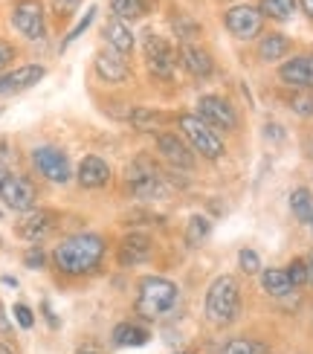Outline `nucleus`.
<instances>
[{"label": "nucleus", "mask_w": 313, "mask_h": 354, "mask_svg": "<svg viewBox=\"0 0 313 354\" xmlns=\"http://www.w3.org/2000/svg\"><path fill=\"white\" fill-rule=\"evenodd\" d=\"M104 256V239L99 232H79L70 235L55 247L53 261L55 268L67 276H87L99 268V261Z\"/></svg>", "instance_id": "obj_1"}, {"label": "nucleus", "mask_w": 313, "mask_h": 354, "mask_svg": "<svg viewBox=\"0 0 313 354\" xmlns=\"http://www.w3.org/2000/svg\"><path fill=\"white\" fill-rule=\"evenodd\" d=\"M177 297H180V293H177V285L171 279L145 276L140 282L133 311H137V317H142V319H160L177 305Z\"/></svg>", "instance_id": "obj_2"}, {"label": "nucleus", "mask_w": 313, "mask_h": 354, "mask_svg": "<svg viewBox=\"0 0 313 354\" xmlns=\"http://www.w3.org/2000/svg\"><path fill=\"white\" fill-rule=\"evenodd\" d=\"M125 189H128L131 198H140V201H154V198H166V195H169L166 174H162V171L157 169L154 160L145 157V154H140V157L128 166Z\"/></svg>", "instance_id": "obj_3"}, {"label": "nucleus", "mask_w": 313, "mask_h": 354, "mask_svg": "<svg viewBox=\"0 0 313 354\" xmlns=\"http://www.w3.org/2000/svg\"><path fill=\"white\" fill-rule=\"evenodd\" d=\"M241 311V288L235 276H218L206 290V319L215 326H229Z\"/></svg>", "instance_id": "obj_4"}, {"label": "nucleus", "mask_w": 313, "mask_h": 354, "mask_svg": "<svg viewBox=\"0 0 313 354\" xmlns=\"http://www.w3.org/2000/svg\"><path fill=\"white\" fill-rule=\"evenodd\" d=\"M180 131L186 134L189 145L195 149L198 154H203L206 160H218L223 157V142L220 137L212 131V125H206L200 116H191V113H183L180 116Z\"/></svg>", "instance_id": "obj_5"}, {"label": "nucleus", "mask_w": 313, "mask_h": 354, "mask_svg": "<svg viewBox=\"0 0 313 354\" xmlns=\"http://www.w3.org/2000/svg\"><path fill=\"white\" fill-rule=\"evenodd\" d=\"M32 166L41 177H47L50 183H67L70 180V160L61 149L55 145H38L32 151Z\"/></svg>", "instance_id": "obj_6"}, {"label": "nucleus", "mask_w": 313, "mask_h": 354, "mask_svg": "<svg viewBox=\"0 0 313 354\" xmlns=\"http://www.w3.org/2000/svg\"><path fill=\"white\" fill-rule=\"evenodd\" d=\"M12 24L29 41H38V38L47 35V24H44V6L38 3V0H18V3L12 6Z\"/></svg>", "instance_id": "obj_7"}, {"label": "nucleus", "mask_w": 313, "mask_h": 354, "mask_svg": "<svg viewBox=\"0 0 313 354\" xmlns=\"http://www.w3.org/2000/svg\"><path fill=\"white\" fill-rule=\"evenodd\" d=\"M35 186L29 177L23 174H6L3 183H0V201H3L9 209L15 212H29L35 206Z\"/></svg>", "instance_id": "obj_8"}, {"label": "nucleus", "mask_w": 313, "mask_h": 354, "mask_svg": "<svg viewBox=\"0 0 313 354\" xmlns=\"http://www.w3.org/2000/svg\"><path fill=\"white\" fill-rule=\"evenodd\" d=\"M145 64L154 79H171L174 64H177V53L166 38L148 35L145 38Z\"/></svg>", "instance_id": "obj_9"}, {"label": "nucleus", "mask_w": 313, "mask_h": 354, "mask_svg": "<svg viewBox=\"0 0 313 354\" xmlns=\"http://www.w3.org/2000/svg\"><path fill=\"white\" fill-rule=\"evenodd\" d=\"M223 24H227V29L235 35V38H241V41H249V38H256L261 32V26H264V15L258 6H249V3H241V6H232L227 9V15H223Z\"/></svg>", "instance_id": "obj_10"}, {"label": "nucleus", "mask_w": 313, "mask_h": 354, "mask_svg": "<svg viewBox=\"0 0 313 354\" xmlns=\"http://www.w3.org/2000/svg\"><path fill=\"white\" fill-rule=\"evenodd\" d=\"M198 116L212 128H223V131H235L238 128V113L223 96H200Z\"/></svg>", "instance_id": "obj_11"}, {"label": "nucleus", "mask_w": 313, "mask_h": 354, "mask_svg": "<svg viewBox=\"0 0 313 354\" xmlns=\"http://www.w3.org/2000/svg\"><path fill=\"white\" fill-rule=\"evenodd\" d=\"M55 227H58L55 212H50V209H35V212H29L26 218H21L18 235H21L23 241H32V244L38 247V241L50 239V235L55 232Z\"/></svg>", "instance_id": "obj_12"}, {"label": "nucleus", "mask_w": 313, "mask_h": 354, "mask_svg": "<svg viewBox=\"0 0 313 354\" xmlns=\"http://www.w3.org/2000/svg\"><path fill=\"white\" fill-rule=\"evenodd\" d=\"M44 76H47V70L41 64H26V67H18L12 73H3L0 76V96H12V93H21L26 87L38 84Z\"/></svg>", "instance_id": "obj_13"}, {"label": "nucleus", "mask_w": 313, "mask_h": 354, "mask_svg": "<svg viewBox=\"0 0 313 354\" xmlns=\"http://www.w3.org/2000/svg\"><path fill=\"white\" fill-rule=\"evenodd\" d=\"M119 264L122 268H133V264H142L148 256H151V239L142 232H131L119 241Z\"/></svg>", "instance_id": "obj_14"}, {"label": "nucleus", "mask_w": 313, "mask_h": 354, "mask_svg": "<svg viewBox=\"0 0 313 354\" xmlns=\"http://www.w3.org/2000/svg\"><path fill=\"white\" fill-rule=\"evenodd\" d=\"M278 79L293 87H313V53L285 62L278 70Z\"/></svg>", "instance_id": "obj_15"}, {"label": "nucleus", "mask_w": 313, "mask_h": 354, "mask_svg": "<svg viewBox=\"0 0 313 354\" xmlns=\"http://www.w3.org/2000/svg\"><path fill=\"white\" fill-rule=\"evenodd\" d=\"M157 149L177 169H191L195 166V154L189 151V145L177 134H157Z\"/></svg>", "instance_id": "obj_16"}, {"label": "nucleus", "mask_w": 313, "mask_h": 354, "mask_svg": "<svg viewBox=\"0 0 313 354\" xmlns=\"http://www.w3.org/2000/svg\"><path fill=\"white\" fill-rule=\"evenodd\" d=\"M93 70H96V76H99L102 82H108V84L128 82V76H131L125 58L119 55V53H116V55H113V53H99L96 62H93Z\"/></svg>", "instance_id": "obj_17"}, {"label": "nucleus", "mask_w": 313, "mask_h": 354, "mask_svg": "<svg viewBox=\"0 0 313 354\" xmlns=\"http://www.w3.org/2000/svg\"><path fill=\"white\" fill-rule=\"evenodd\" d=\"M76 177H79V183H82L84 189H99V186H104V183L111 180V166L104 163L102 157L87 154L82 163H79Z\"/></svg>", "instance_id": "obj_18"}, {"label": "nucleus", "mask_w": 313, "mask_h": 354, "mask_svg": "<svg viewBox=\"0 0 313 354\" xmlns=\"http://www.w3.org/2000/svg\"><path fill=\"white\" fill-rule=\"evenodd\" d=\"M180 62H183V67L191 73V76H198V79H206L209 73L215 70V64H212V55H209L206 50H200V47H191V44H183L180 47Z\"/></svg>", "instance_id": "obj_19"}, {"label": "nucleus", "mask_w": 313, "mask_h": 354, "mask_svg": "<svg viewBox=\"0 0 313 354\" xmlns=\"http://www.w3.org/2000/svg\"><path fill=\"white\" fill-rule=\"evenodd\" d=\"M148 340H151V334L140 322H119L113 328V343L119 348H137V346H145Z\"/></svg>", "instance_id": "obj_20"}, {"label": "nucleus", "mask_w": 313, "mask_h": 354, "mask_svg": "<svg viewBox=\"0 0 313 354\" xmlns=\"http://www.w3.org/2000/svg\"><path fill=\"white\" fill-rule=\"evenodd\" d=\"M104 38L111 41V47H113L119 55H131V53H133V32L125 26V21L113 18V21L104 24Z\"/></svg>", "instance_id": "obj_21"}, {"label": "nucleus", "mask_w": 313, "mask_h": 354, "mask_svg": "<svg viewBox=\"0 0 313 354\" xmlns=\"http://www.w3.org/2000/svg\"><path fill=\"white\" fill-rule=\"evenodd\" d=\"M261 288H264L267 293H270V297L281 299V297H287V293L293 290V282H290L287 270L270 268V270H264V273H261Z\"/></svg>", "instance_id": "obj_22"}, {"label": "nucleus", "mask_w": 313, "mask_h": 354, "mask_svg": "<svg viewBox=\"0 0 313 354\" xmlns=\"http://www.w3.org/2000/svg\"><path fill=\"white\" fill-rule=\"evenodd\" d=\"M287 50H290V41H287L285 35H278V32L267 35V38L258 44V55H261V62H278L281 55H287Z\"/></svg>", "instance_id": "obj_23"}, {"label": "nucleus", "mask_w": 313, "mask_h": 354, "mask_svg": "<svg viewBox=\"0 0 313 354\" xmlns=\"http://www.w3.org/2000/svg\"><path fill=\"white\" fill-rule=\"evenodd\" d=\"M111 12L119 21H140L148 12V0H111Z\"/></svg>", "instance_id": "obj_24"}, {"label": "nucleus", "mask_w": 313, "mask_h": 354, "mask_svg": "<svg viewBox=\"0 0 313 354\" xmlns=\"http://www.w3.org/2000/svg\"><path fill=\"white\" fill-rule=\"evenodd\" d=\"M264 18H273V21H290L293 12H296V0H261L258 3Z\"/></svg>", "instance_id": "obj_25"}, {"label": "nucleus", "mask_w": 313, "mask_h": 354, "mask_svg": "<svg viewBox=\"0 0 313 354\" xmlns=\"http://www.w3.org/2000/svg\"><path fill=\"white\" fill-rule=\"evenodd\" d=\"M290 209L296 215V221H310L313 218V195L307 189H293V195H290Z\"/></svg>", "instance_id": "obj_26"}, {"label": "nucleus", "mask_w": 313, "mask_h": 354, "mask_svg": "<svg viewBox=\"0 0 313 354\" xmlns=\"http://www.w3.org/2000/svg\"><path fill=\"white\" fill-rule=\"evenodd\" d=\"M209 232H212V224H209V218H203V215H191V218H189V227H186V241H189L191 247L203 244Z\"/></svg>", "instance_id": "obj_27"}, {"label": "nucleus", "mask_w": 313, "mask_h": 354, "mask_svg": "<svg viewBox=\"0 0 313 354\" xmlns=\"http://www.w3.org/2000/svg\"><path fill=\"white\" fill-rule=\"evenodd\" d=\"M223 354H267V348L256 340H247V337H235L223 346Z\"/></svg>", "instance_id": "obj_28"}, {"label": "nucleus", "mask_w": 313, "mask_h": 354, "mask_svg": "<svg viewBox=\"0 0 313 354\" xmlns=\"http://www.w3.org/2000/svg\"><path fill=\"white\" fill-rule=\"evenodd\" d=\"M160 120H162V113L160 111H148V108H137L131 113V122L137 125L140 131H154L160 125Z\"/></svg>", "instance_id": "obj_29"}, {"label": "nucleus", "mask_w": 313, "mask_h": 354, "mask_svg": "<svg viewBox=\"0 0 313 354\" xmlns=\"http://www.w3.org/2000/svg\"><path fill=\"white\" fill-rule=\"evenodd\" d=\"M238 261H241V270L249 273V276L261 270V256L256 253V250H249V247H244L241 253H238Z\"/></svg>", "instance_id": "obj_30"}, {"label": "nucleus", "mask_w": 313, "mask_h": 354, "mask_svg": "<svg viewBox=\"0 0 313 354\" xmlns=\"http://www.w3.org/2000/svg\"><path fill=\"white\" fill-rule=\"evenodd\" d=\"M287 276H290L293 288H302L307 282V261L305 259H293L290 268H287Z\"/></svg>", "instance_id": "obj_31"}, {"label": "nucleus", "mask_w": 313, "mask_h": 354, "mask_svg": "<svg viewBox=\"0 0 313 354\" xmlns=\"http://www.w3.org/2000/svg\"><path fill=\"white\" fill-rule=\"evenodd\" d=\"M93 18H96V6H91V9H87V15H84V18H82L76 26H73V32L64 38V44H61V47H70V44L76 41V38H82V35H84V29L93 24Z\"/></svg>", "instance_id": "obj_32"}, {"label": "nucleus", "mask_w": 313, "mask_h": 354, "mask_svg": "<svg viewBox=\"0 0 313 354\" xmlns=\"http://www.w3.org/2000/svg\"><path fill=\"white\" fill-rule=\"evenodd\" d=\"M171 26L177 29V35H180L183 41H189V38H195V35L200 32V26H198L195 21H189V18H174V21H171Z\"/></svg>", "instance_id": "obj_33"}, {"label": "nucleus", "mask_w": 313, "mask_h": 354, "mask_svg": "<svg viewBox=\"0 0 313 354\" xmlns=\"http://www.w3.org/2000/svg\"><path fill=\"white\" fill-rule=\"evenodd\" d=\"M12 314H15V319H18V326H21V328L29 331V328L35 326V317H32V311H29L26 305H15V308H12Z\"/></svg>", "instance_id": "obj_34"}, {"label": "nucleus", "mask_w": 313, "mask_h": 354, "mask_svg": "<svg viewBox=\"0 0 313 354\" xmlns=\"http://www.w3.org/2000/svg\"><path fill=\"white\" fill-rule=\"evenodd\" d=\"M82 0H53V12L58 15V18H67V15H73L79 9Z\"/></svg>", "instance_id": "obj_35"}, {"label": "nucleus", "mask_w": 313, "mask_h": 354, "mask_svg": "<svg viewBox=\"0 0 313 354\" xmlns=\"http://www.w3.org/2000/svg\"><path fill=\"white\" fill-rule=\"evenodd\" d=\"M23 261H26V268H32V270L44 268V250H41V247H32V250H26Z\"/></svg>", "instance_id": "obj_36"}, {"label": "nucleus", "mask_w": 313, "mask_h": 354, "mask_svg": "<svg viewBox=\"0 0 313 354\" xmlns=\"http://www.w3.org/2000/svg\"><path fill=\"white\" fill-rule=\"evenodd\" d=\"M290 108H293L296 113L310 116V113H313V99H310V96H296V99L290 102Z\"/></svg>", "instance_id": "obj_37"}, {"label": "nucleus", "mask_w": 313, "mask_h": 354, "mask_svg": "<svg viewBox=\"0 0 313 354\" xmlns=\"http://www.w3.org/2000/svg\"><path fill=\"white\" fill-rule=\"evenodd\" d=\"M12 55H15V50H12V44H6V41H0V70H3L9 62H12Z\"/></svg>", "instance_id": "obj_38"}, {"label": "nucleus", "mask_w": 313, "mask_h": 354, "mask_svg": "<svg viewBox=\"0 0 313 354\" xmlns=\"http://www.w3.org/2000/svg\"><path fill=\"white\" fill-rule=\"evenodd\" d=\"M41 308H44V317H47V322H50V328H58V317L53 314V308H50V302H44Z\"/></svg>", "instance_id": "obj_39"}, {"label": "nucleus", "mask_w": 313, "mask_h": 354, "mask_svg": "<svg viewBox=\"0 0 313 354\" xmlns=\"http://www.w3.org/2000/svg\"><path fill=\"white\" fill-rule=\"evenodd\" d=\"M305 261H307V282H310V288H313V253H310Z\"/></svg>", "instance_id": "obj_40"}, {"label": "nucleus", "mask_w": 313, "mask_h": 354, "mask_svg": "<svg viewBox=\"0 0 313 354\" xmlns=\"http://www.w3.org/2000/svg\"><path fill=\"white\" fill-rule=\"evenodd\" d=\"M302 9L310 15V18H313V0H302Z\"/></svg>", "instance_id": "obj_41"}, {"label": "nucleus", "mask_w": 313, "mask_h": 354, "mask_svg": "<svg viewBox=\"0 0 313 354\" xmlns=\"http://www.w3.org/2000/svg\"><path fill=\"white\" fill-rule=\"evenodd\" d=\"M0 331L9 334V326H6V319H3V308H0Z\"/></svg>", "instance_id": "obj_42"}, {"label": "nucleus", "mask_w": 313, "mask_h": 354, "mask_svg": "<svg viewBox=\"0 0 313 354\" xmlns=\"http://www.w3.org/2000/svg\"><path fill=\"white\" fill-rule=\"evenodd\" d=\"M0 354H18V351H15L12 346H6V343H0Z\"/></svg>", "instance_id": "obj_43"}, {"label": "nucleus", "mask_w": 313, "mask_h": 354, "mask_svg": "<svg viewBox=\"0 0 313 354\" xmlns=\"http://www.w3.org/2000/svg\"><path fill=\"white\" fill-rule=\"evenodd\" d=\"M6 174H9V171H6L3 166H0V183H3V177H6Z\"/></svg>", "instance_id": "obj_44"}, {"label": "nucleus", "mask_w": 313, "mask_h": 354, "mask_svg": "<svg viewBox=\"0 0 313 354\" xmlns=\"http://www.w3.org/2000/svg\"><path fill=\"white\" fill-rule=\"evenodd\" d=\"M174 354H198V351H174Z\"/></svg>", "instance_id": "obj_45"}, {"label": "nucleus", "mask_w": 313, "mask_h": 354, "mask_svg": "<svg viewBox=\"0 0 313 354\" xmlns=\"http://www.w3.org/2000/svg\"><path fill=\"white\" fill-rule=\"evenodd\" d=\"M79 354H99V351H79Z\"/></svg>", "instance_id": "obj_46"}, {"label": "nucleus", "mask_w": 313, "mask_h": 354, "mask_svg": "<svg viewBox=\"0 0 313 354\" xmlns=\"http://www.w3.org/2000/svg\"><path fill=\"white\" fill-rule=\"evenodd\" d=\"M310 224H313V218H310Z\"/></svg>", "instance_id": "obj_47"}]
</instances>
